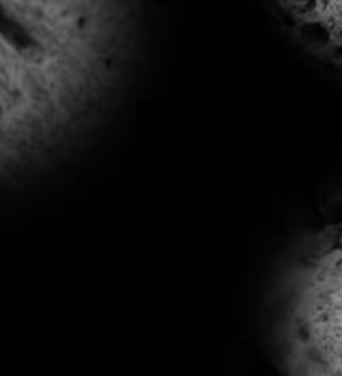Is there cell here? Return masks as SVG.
Instances as JSON below:
<instances>
[{
  "mask_svg": "<svg viewBox=\"0 0 342 376\" xmlns=\"http://www.w3.org/2000/svg\"><path fill=\"white\" fill-rule=\"evenodd\" d=\"M133 0H0V114L51 130L86 114L121 74Z\"/></svg>",
  "mask_w": 342,
  "mask_h": 376,
  "instance_id": "6da1fadb",
  "label": "cell"
},
{
  "mask_svg": "<svg viewBox=\"0 0 342 376\" xmlns=\"http://www.w3.org/2000/svg\"><path fill=\"white\" fill-rule=\"evenodd\" d=\"M281 323L286 376H342V218L325 226L296 262Z\"/></svg>",
  "mask_w": 342,
  "mask_h": 376,
  "instance_id": "7a4b0ae2",
  "label": "cell"
},
{
  "mask_svg": "<svg viewBox=\"0 0 342 376\" xmlns=\"http://www.w3.org/2000/svg\"><path fill=\"white\" fill-rule=\"evenodd\" d=\"M298 45L342 77V0H271Z\"/></svg>",
  "mask_w": 342,
  "mask_h": 376,
  "instance_id": "3957f363",
  "label": "cell"
}]
</instances>
